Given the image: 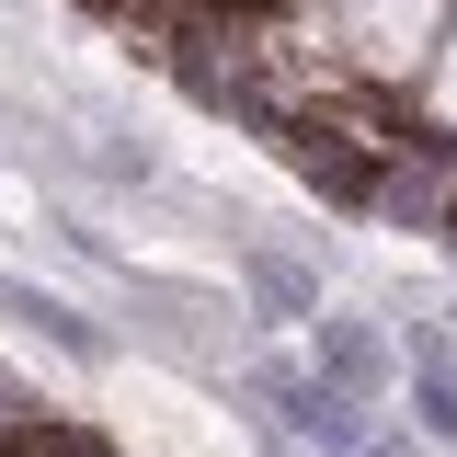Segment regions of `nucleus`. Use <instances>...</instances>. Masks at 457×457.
Segmentation results:
<instances>
[{
  "label": "nucleus",
  "instance_id": "4",
  "mask_svg": "<svg viewBox=\"0 0 457 457\" xmlns=\"http://www.w3.org/2000/svg\"><path fill=\"white\" fill-rule=\"evenodd\" d=\"M240 286H252V309L263 320H320V286H309V263H286V252H240Z\"/></svg>",
  "mask_w": 457,
  "mask_h": 457
},
{
  "label": "nucleus",
  "instance_id": "2",
  "mask_svg": "<svg viewBox=\"0 0 457 457\" xmlns=\"http://www.w3.org/2000/svg\"><path fill=\"white\" fill-rule=\"evenodd\" d=\"M309 354H320V389L366 400V411L389 400V343L366 332V320H332V309H320V320H309Z\"/></svg>",
  "mask_w": 457,
  "mask_h": 457
},
{
  "label": "nucleus",
  "instance_id": "5",
  "mask_svg": "<svg viewBox=\"0 0 457 457\" xmlns=\"http://www.w3.org/2000/svg\"><path fill=\"white\" fill-rule=\"evenodd\" d=\"M411 423L435 446H457V366H446V343H411Z\"/></svg>",
  "mask_w": 457,
  "mask_h": 457
},
{
  "label": "nucleus",
  "instance_id": "6",
  "mask_svg": "<svg viewBox=\"0 0 457 457\" xmlns=\"http://www.w3.org/2000/svg\"><path fill=\"white\" fill-rule=\"evenodd\" d=\"M12 446H23V457H114L104 435H80V423H23Z\"/></svg>",
  "mask_w": 457,
  "mask_h": 457
},
{
  "label": "nucleus",
  "instance_id": "1",
  "mask_svg": "<svg viewBox=\"0 0 457 457\" xmlns=\"http://www.w3.org/2000/svg\"><path fill=\"white\" fill-rule=\"evenodd\" d=\"M286 161L309 171L320 195H343V206H378V149L354 126H286Z\"/></svg>",
  "mask_w": 457,
  "mask_h": 457
},
{
  "label": "nucleus",
  "instance_id": "7",
  "mask_svg": "<svg viewBox=\"0 0 457 457\" xmlns=\"http://www.w3.org/2000/svg\"><path fill=\"white\" fill-rule=\"evenodd\" d=\"M12 411H23V400H12V378H0V435H12Z\"/></svg>",
  "mask_w": 457,
  "mask_h": 457
},
{
  "label": "nucleus",
  "instance_id": "3",
  "mask_svg": "<svg viewBox=\"0 0 457 457\" xmlns=\"http://www.w3.org/2000/svg\"><path fill=\"white\" fill-rule=\"evenodd\" d=\"M0 309H12V320H23L35 343H57V354H80V366H104V332H92V320H80V309L57 297V286H35V275H0Z\"/></svg>",
  "mask_w": 457,
  "mask_h": 457
}]
</instances>
